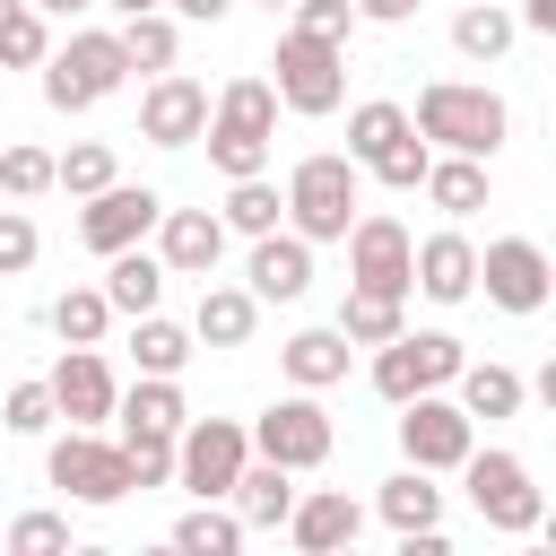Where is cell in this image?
<instances>
[{
  "mask_svg": "<svg viewBox=\"0 0 556 556\" xmlns=\"http://www.w3.org/2000/svg\"><path fill=\"white\" fill-rule=\"evenodd\" d=\"M408 130H417L426 148L495 156V148H504V130H513V113H504V96H495V87H469V78H434V87L417 96Z\"/></svg>",
  "mask_w": 556,
  "mask_h": 556,
  "instance_id": "obj_1",
  "label": "cell"
},
{
  "mask_svg": "<svg viewBox=\"0 0 556 556\" xmlns=\"http://www.w3.org/2000/svg\"><path fill=\"white\" fill-rule=\"evenodd\" d=\"M122 78H130V61H122V35H104V26H78L70 43L43 52V104H52V113H87V104H104Z\"/></svg>",
  "mask_w": 556,
  "mask_h": 556,
  "instance_id": "obj_2",
  "label": "cell"
},
{
  "mask_svg": "<svg viewBox=\"0 0 556 556\" xmlns=\"http://www.w3.org/2000/svg\"><path fill=\"white\" fill-rule=\"evenodd\" d=\"M356 191H365V165L321 148V156H304V165L287 174V226H295L304 243H339L348 217H356Z\"/></svg>",
  "mask_w": 556,
  "mask_h": 556,
  "instance_id": "obj_3",
  "label": "cell"
},
{
  "mask_svg": "<svg viewBox=\"0 0 556 556\" xmlns=\"http://www.w3.org/2000/svg\"><path fill=\"white\" fill-rule=\"evenodd\" d=\"M269 70H278V78H269V87H278V104H287V113H304V122H321V113H339V104H348V43H321V35L287 26Z\"/></svg>",
  "mask_w": 556,
  "mask_h": 556,
  "instance_id": "obj_4",
  "label": "cell"
},
{
  "mask_svg": "<svg viewBox=\"0 0 556 556\" xmlns=\"http://www.w3.org/2000/svg\"><path fill=\"white\" fill-rule=\"evenodd\" d=\"M460 478H469V504H478V521L486 530H504V539H530L539 521H547V504H539V486H530V460L521 452H460Z\"/></svg>",
  "mask_w": 556,
  "mask_h": 556,
  "instance_id": "obj_5",
  "label": "cell"
},
{
  "mask_svg": "<svg viewBox=\"0 0 556 556\" xmlns=\"http://www.w3.org/2000/svg\"><path fill=\"white\" fill-rule=\"evenodd\" d=\"M460 374V339L452 330H400V339H382L374 348V391L400 408V400H417V391H443Z\"/></svg>",
  "mask_w": 556,
  "mask_h": 556,
  "instance_id": "obj_6",
  "label": "cell"
},
{
  "mask_svg": "<svg viewBox=\"0 0 556 556\" xmlns=\"http://www.w3.org/2000/svg\"><path fill=\"white\" fill-rule=\"evenodd\" d=\"M243 434H252V452H261V460H278V469H321V460H330V443H339L313 391H287V400H269V408H261Z\"/></svg>",
  "mask_w": 556,
  "mask_h": 556,
  "instance_id": "obj_7",
  "label": "cell"
},
{
  "mask_svg": "<svg viewBox=\"0 0 556 556\" xmlns=\"http://www.w3.org/2000/svg\"><path fill=\"white\" fill-rule=\"evenodd\" d=\"M43 478H52L61 495H78V504H122V495H130V460H122V443H104L96 426H70V434L43 452Z\"/></svg>",
  "mask_w": 556,
  "mask_h": 556,
  "instance_id": "obj_8",
  "label": "cell"
},
{
  "mask_svg": "<svg viewBox=\"0 0 556 556\" xmlns=\"http://www.w3.org/2000/svg\"><path fill=\"white\" fill-rule=\"evenodd\" d=\"M469 443H478V417L460 400H443V391L400 400V452H408V469H460Z\"/></svg>",
  "mask_w": 556,
  "mask_h": 556,
  "instance_id": "obj_9",
  "label": "cell"
},
{
  "mask_svg": "<svg viewBox=\"0 0 556 556\" xmlns=\"http://www.w3.org/2000/svg\"><path fill=\"white\" fill-rule=\"evenodd\" d=\"M243 460H252V434H243L235 417H182V434H174V478H182L191 495H226Z\"/></svg>",
  "mask_w": 556,
  "mask_h": 556,
  "instance_id": "obj_10",
  "label": "cell"
},
{
  "mask_svg": "<svg viewBox=\"0 0 556 556\" xmlns=\"http://www.w3.org/2000/svg\"><path fill=\"white\" fill-rule=\"evenodd\" d=\"M478 287H486V304H504V313H539L547 287H556V269H547V252H539L530 235H495V243L478 252Z\"/></svg>",
  "mask_w": 556,
  "mask_h": 556,
  "instance_id": "obj_11",
  "label": "cell"
},
{
  "mask_svg": "<svg viewBox=\"0 0 556 556\" xmlns=\"http://www.w3.org/2000/svg\"><path fill=\"white\" fill-rule=\"evenodd\" d=\"M339 243H348V287L408 295V243H417V235H408L400 217H382V208H374V217H348Z\"/></svg>",
  "mask_w": 556,
  "mask_h": 556,
  "instance_id": "obj_12",
  "label": "cell"
},
{
  "mask_svg": "<svg viewBox=\"0 0 556 556\" xmlns=\"http://www.w3.org/2000/svg\"><path fill=\"white\" fill-rule=\"evenodd\" d=\"M156 191L148 182H104V191H87V217H78V243L87 252H122V243H139V235H156Z\"/></svg>",
  "mask_w": 556,
  "mask_h": 556,
  "instance_id": "obj_13",
  "label": "cell"
},
{
  "mask_svg": "<svg viewBox=\"0 0 556 556\" xmlns=\"http://www.w3.org/2000/svg\"><path fill=\"white\" fill-rule=\"evenodd\" d=\"M200 130H208V87L182 78V70H156L148 96H139V139H156V148H191Z\"/></svg>",
  "mask_w": 556,
  "mask_h": 556,
  "instance_id": "obj_14",
  "label": "cell"
},
{
  "mask_svg": "<svg viewBox=\"0 0 556 556\" xmlns=\"http://www.w3.org/2000/svg\"><path fill=\"white\" fill-rule=\"evenodd\" d=\"M408 287H417V295H434V304H469V295H478V243H469L460 226H443V235L408 243Z\"/></svg>",
  "mask_w": 556,
  "mask_h": 556,
  "instance_id": "obj_15",
  "label": "cell"
},
{
  "mask_svg": "<svg viewBox=\"0 0 556 556\" xmlns=\"http://www.w3.org/2000/svg\"><path fill=\"white\" fill-rule=\"evenodd\" d=\"M156 261H165V278H208L226 261L217 208H156Z\"/></svg>",
  "mask_w": 556,
  "mask_h": 556,
  "instance_id": "obj_16",
  "label": "cell"
},
{
  "mask_svg": "<svg viewBox=\"0 0 556 556\" xmlns=\"http://www.w3.org/2000/svg\"><path fill=\"white\" fill-rule=\"evenodd\" d=\"M52 382V417H70V426H104L113 417V365L96 356V348H61V365L43 374Z\"/></svg>",
  "mask_w": 556,
  "mask_h": 556,
  "instance_id": "obj_17",
  "label": "cell"
},
{
  "mask_svg": "<svg viewBox=\"0 0 556 556\" xmlns=\"http://www.w3.org/2000/svg\"><path fill=\"white\" fill-rule=\"evenodd\" d=\"M356 530H365V504L348 486H313V495L287 504V539L304 556H339V547H356Z\"/></svg>",
  "mask_w": 556,
  "mask_h": 556,
  "instance_id": "obj_18",
  "label": "cell"
},
{
  "mask_svg": "<svg viewBox=\"0 0 556 556\" xmlns=\"http://www.w3.org/2000/svg\"><path fill=\"white\" fill-rule=\"evenodd\" d=\"M243 278H252L261 304H295V295L313 287V243H304L295 226H287V235H278V226L252 235V269H243Z\"/></svg>",
  "mask_w": 556,
  "mask_h": 556,
  "instance_id": "obj_19",
  "label": "cell"
},
{
  "mask_svg": "<svg viewBox=\"0 0 556 556\" xmlns=\"http://www.w3.org/2000/svg\"><path fill=\"white\" fill-rule=\"evenodd\" d=\"M226 495H235V521H243V530H278V521H287V504H295V469H278V460H261V452H252V460L235 469V486H226Z\"/></svg>",
  "mask_w": 556,
  "mask_h": 556,
  "instance_id": "obj_20",
  "label": "cell"
},
{
  "mask_svg": "<svg viewBox=\"0 0 556 556\" xmlns=\"http://www.w3.org/2000/svg\"><path fill=\"white\" fill-rule=\"evenodd\" d=\"M452 226L460 217H478L486 208V156H460V148H443V156H426V182H417Z\"/></svg>",
  "mask_w": 556,
  "mask_h": 556,
  "instance_id": "obj_21",
  "label": "cell"
},
{
  "mask_svg": "<svg viewBox=\"0 0 556 556\" xmlns=\"http://www.w3.org/2000/svg\"><path fill=\"white\" fill-rule=\"evenodd\" d=\"M208 130L278 139V87H269V78H226V87H217V104H208Z\"/></svg>",
  "mask_w": 556,
  "mask_h": 556,
  "instance_id": "obj_22",
  "label": "cell"
},
{
  "mask_svg": "<svg viewBox=\"0 0 556 556\" xmlns=\"http://www.w3.org/2000/svg\"><path fill=\"white\" fill-rule=\"evenodd\" d=\"M348 356H356V348L339 339V321H330V330H295V339L278 348V365H287L295 391H330V382H348Z\"/></svg>",
  "mask_w": 556,
  "mask_h": 556,
  "instance_id": "obj_23",
  "label": "cell"
},
{
  "mask_svg": "<svg viewBox=\"0 0 556 556\" xmlns=\"http://www.w3.org/2000/svg\"><path fill=\"white\" fill-rule=\"evenodd\" d=\"M113 417H122V434H182V382L174 374H139L122 400H113Z\"/></svg>",
  "mask_w": 556,
  "mask_h": 556,
  "instance_id": "obj_24",
  "label": "cell"
},
{
  "mask_svg": "<svg viewBox=\"0 0 556 556\" xmlns=\"http://www.w3.org/2000/svg\"><path fill=\"white\" fill-rule=\"evenodd\" d=\"M156 295H165V261L156 252H139V243L104 252V304L113 313H156Z\"/></svg>",
  "mask_w": 556,
  "mask_h": 556,
  "instance_id": "obj_25",
  "label": "cell"
},
{
  "mask_svg": "<svg viewBox=\"0 0 556 556\" xmlns=\"http://www.w3.org/2000/svg\"><path fill=\"white\" fill-rule=\"evenodd\" d=\"M252 330H261V295H252V287H200L191 339H208V348H243Z\"/></svg>",
  "mask_w": 556,
  "mask_h": 556,
  "instance_id": "obj_26",
  "label": "cell"
},
{
  "mask_svg": "<svg viewBox=\"0 0 556 556\" xmlns=\"http://www.w3.org/2000/svg\"><path fill=\"white\" fill-rule=\"evenodd\" d=\"M400 330H408V295L348 287V304H339V339H348V348H382V339H400Z\"/></svg>",
  "mask_w": 556,
  "mask_h": 556,
  "instance_id": "obj_27",
  "label": "cell"
},
{
  "mask_svg": "<svg viewBox=\"0 0 556 556\" xmlns=\"http://www.w3.org/2000/svg\"><path fill=\"white\" fill-rule=\"evenodd\" d=\"M452 382H460V408H469V417H521V400H530V382H521L513 365H495V356H486V365L460 356Z\"/></svg>",
  "mask_w": 556,
  "mask_h": 556,
  "instance_id": "obj_28",
  "label": "cell"
},
{
  "mask_svg": "<svg viewBox=\"0 0 556 556\" xmlns=\"http://www.w3.org/2000/svg\"><path fill=\"white\" fill-rule=\"evenodd\" d=\"M374 513H382L391 530H434V521H443V486H434V469H400V478H382Z\"/></svg>",
  "mask_w": 556,
  "mask_h": 556,
  "instance_id": "obj_29",
  "label": "cell"
},
{
  "mask_svg": "<svg viewBox=\"0 0 556 556\" xmlns=\"http://www.w3.org/2000/svg\"><path fill=\"white\" fill-rule=\"evenodd\" d=\"M278 217H287V191H278L269 174H235V182H226V208H217L226 235H269Z\"/></svg>",
  "mask_w": 556,
  "mask_h": 556,
  "instance_id": "obj_30",
  "label": "cell"
},
{
  "mask_svg": "<svg viewBox=\"0 0 556 556\" xmlns=\"http://www.w3.org/2000/svg\"><path fill=\"white\" fill-rule=\"evenodd\" d=\"M43 321H52V339H61V348H104V330H113V304H104V287H61Z\"/></svg>",
  "mask_w": 556,
  "mask_h": 556,
  "instance_id": "obj_31",
  "label": "cell"
},
{
  "mask_svg": "<svg viewBox=\"0 0 556 556\" xmlns=\"http://www.w3.org/2000/svg\"><path fill=\"white\" fill-rule=\"evenodd\" d=\"M113 35H122V61H130V70H174V52H182L174 9H139V17H122Z\"/></svg>",
  "mask_w": 556,
  "mask_h": 556,
  "instance_id": "obj_32",
  "label": "cell"
},
{
  "mask_svg": "<svg viewBox=\"0 0 556 556\" xmlns=\"http://www.w3.org/2000/svg\"><path fill=\"white\" fill-rule=\"evenodd\" d=\"M130 356H139V374H182L191 365V330L165 321V313H130Z\"/></svg>",
  "mask_w": 556,
  "mask_h": 556,
  "instance_id": "obj_33",
  "label": "cell"
},
{
  "mask_svg": "<svg viewBox=\"0 0 556 556\" xmlns=\"http://www.w3.org/2000/svg\"><path fill=\"white\" fill-rule=\"evenodd\" d=\"M513 35H521V26H513V9H495V0L452 17V52H460V61H495V52H513Z\"/></svg>",
  "mask_w": 556,
  "mask_h": 556,
  "instance_id": "obj_34",
  "label": "cell"
},
{
  "mask_svg": "<svg viewBox=\"0 0 556 556\" xmlns=\"http://www.w3.org/2000/svg\"><path fill=\"white\" fill-rule=\"evenodd\" d=\"M235 539H243V521L217 513V495H200V504L174 521V547H182V556H235Z\"/></svg>",
  "mask_w": 556,
  "mask_h": 556,
  "instance_id": "obj_35",
  "label": "cell"
},
{
  "mask_svg": "<svg viewBox=\"0 0 556 556\" xmlns=\"http://www.w3.org/2000/svg\"><path fill=\"white\" fill-rule=\"evenodd\" d=\"M43 52H52V17L35 0H17L0 17V70H43Z\"/></svg>",
  "mask_w": 556,
  "mask_h": 556,
  "instance_id": "obj_36",
  "label": "cell"
},
{
  "mask_svg": "<svg viewBox=\"0 0 556 556\" xmlns=\"http://www.w3.org/2000/svg\"><path fill=\"white\" fill-rule=\"evenodd\" d=\"M400 130H408V104L374 96V104H356V113H348V156H356V165H374V156H382Z\"/></svg>",
  "mask_w": 556,
  "mask_h": 556,
  "instance_id": "obj_37",
  "label": "cell"
},
{
  "mask_svg": "<svg viewBox=\"0 0 556 556\" xmlns=\"http://www.w3.org/2000/svg\"><path fill=\"white\" fill-rule=\"evenodd\" d=\"M104 182H113V148H104V139H78L70 156H52V191L87 200V191H104Z\"/></svg>",
  "mask_w": 556,
  "mask_h": 556,
  "instance_id": "obj_38",
  "label": "cell"
},
{
  "mask_svg": "<svg viewBox=\"0 0 556 556\" xmlns=\"http://www.w3.org/2000/svg\"><path fill=\"white\" fill-rule=\"evenodd\" d=\"M426 156H434V148H426L417 130H400V139H391V148H382V156H374L365 174H374L382 191H417V182H426Z\"/></svg>",
  "mask_w": 556,
  "mask_h": 556,
  "instance_id": "obj_39",
  "label": "cell"
},
{
  "mask_svg": "<svg viewBox=\"0 0 556 556\" xmlns=\"http://www.w3.org/2000/svg\"><path fill=\"white\" fill-rule=\"evenodd\" d=\"M0 547H9V556H61V547H70V521H61V513H17Z\"/></svg>",
  "mask_w": 556,
  "mask_h": 556,
  "instance_id": "obj_40",
  "label": "cell"
},
{
  "mask_svg": "<svg viewBox=\"0 0 556 556\" xmlns=\"http://www.w3.org/2000/svg\"><path fill=\"white\" fill-rule=\"evenodd\" d=\"M0 191L9 200H43L52 191V156L43 148H0Z\"/></svg>",
  "mask_w": 556,
  "mask_h": 556,
  "instance_id": "obj_41",
  "label": "cell"
},
{
  "mask_svg": "<svg viewBox=\"0 0 556 556\" xmlns=\"http://www.w3.org/2000/svg\"><path fill=\"white\" fill-rule=\"evenodd\" d=\"M0 426H9V434H43V426H52V382H9Z\"/></svg>",
  "mask_w": 556,
  "mask_h": 556,
  "instance_id": "obj_42",
  "label": "cell"
},
{
  "mask_svg": "<svg viewBox=\"0 0 556 556\" xmlns=\"http://www.w3.org/2000/svg\"><path fill=\"white\" fill-rule=\"evenodd\" d=\"M122 460H130V486H165L174 478V434H122Z\"/></svg>",
  "mask_w": 556,
  "mask_h": 556,
  "instance_id": "obj_43",
  "label": "cell"
},
{
  "mask_svg": "<svg viewBox=\"0 0 556 556\" xmlns=\"http://www.w3.org/2000/svg\"><path fill=\"white\" fill-rule=\"evenodd\" d=\"M200 139H208V165H217L226 182H235V174H261V165H269V139H235V130H200Z\"/></svg>",
  "mask_w": 556,
  "mask_h": 556,
  "instance_id": "obj_44",
  "label": "cell"
},
{
  "mask_svg": "<svg viewBox=\"0 0 556 556\" xmlns=\"http://www.w3.org/2000/svg\"><path fill=\"white\" fill-rule=\"evenodd\" d=\"M287 9H295V26L321 35V43H348V35H356V0H287Z\"/></svg>",
  "mask_w": 556,
  "mask_h": 556,
  "instance_id": "obj_45",
  "label": "cell"
},
{
  "mask_svg": "<svg viewBox=\"0 0 556 556\" xmlns=\"http://www.w3.org/2000/svg\"><path fill=\"white\" fill-rule=\"evenodd\" d=\"M35 252H43V235H35V217H26V208H0V278H17V269H35Z\"/></svg>",
  "mask_w": 556,
  "mask_h": 556,
  "instance_id": "obj_46",
  "label": "cell"
},
{
  "mask_svg": "<svg viewBox=\"0 0 556 556\" xmlns=\"http://www.w3.org/2000/svg\"><path fill=\"white\" fill-rule=\"evenodd\" d=\"M426 0H356V17H374V26H400V17H417Z\"/></svg>",
  "mask_w": 556,
  "mask_h": 556,
  "instance_id": "obj_47",
  "label": "cell"
},
{
  "mask_svg": "<svg viewBox=\"0 0 556 556\" xmlns=\"http://www.w3.org/2000/svg\"><path fill=\"white\" fill-rule=\"evenodd\" d=\"M165 9H174V17H182V26H217V17H226V9H235V0H165Z\"/></svg>",
  "mask_w": 556,
  "mask_h": 556,
  "instance_id": "obj_48",
  "label": "cell"
},
{
  "mask_svg": "<svg viewBox=\"0 0 556 556\" xmlns=\"http://www.w3.org/2000/svg\"><path fill=\"white\" fill-rule=\"evenodd\" d=\"M513 26H530V35H556V0H521V17Z\"/></svg>",
  "mask_w": 556,
  "mask_h": 556,
  "instance_id": "obj_49",
  "label": "cell"
},
{
  "mask_svg": "<svg viewBox=\"0 0 556 556\" xmlns=\"http://www.w3.org/2000/svg\"><path fill=\"white\" fill-rule=\"evenodd\" d=\"M35 9H43V17H87L96 0H35Z\"/></svg>",
  "mask_w": 556,
  "mask_h": 556,
  "instance_id": "obj_50",
  "label": "cell"
},
{
  "mask_svg": "<svg viewBox=\"0 0 556 556\" xmlns=\"http://www.w3.org/2000/svg\"><path fill=\"white\" fill-rule=\"evenodd\" d=\"M96 9H113V17H139V9H165V0H96Z\"/></svg>",
  "mask_w": 556,
  "mask_h": 556,
  "instance_id": "obj_51",
  "label": "cell"
},
{
  "mask_svg": "<svg viewBox=\"0 0 556 556\" xmlns=\"http://www.w3.org/2000/svg\"><path fill=\"white\" fill-rule=\"evenodd\" d=\"M9 9H17V0H0V17H9Z\"/></svg>",
  "mask_w": 556,
  "mask_h": 556,
  "instance_id": "obj_52",
  "label": "cell"
},
{
  "mask_svg": "<svg viewBox=\"0 0 556 556\" xmlns=\"http://www.w3.org/2000/svg\"><path fill=\"white\" fill-rule=\"evenodd\" d=\"M261 9H287V0H261Z\"/></svg>",
  "mask_w": 556,
  "mask_h": 556,
  "instance_id": "obj_53",
  "label": "cell"
}]
</instances>
